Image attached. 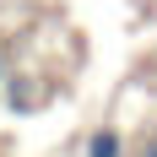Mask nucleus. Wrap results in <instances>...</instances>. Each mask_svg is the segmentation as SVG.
Segmentation results:
<instances>
[{
    "mask_svg": "<svg viewBox=\"0 0 157 157\" xmlns=\"http://www.w3.org/2000/svg\"><path fill=\"white\" fill-rule=\"evenodd\" d=\"M81 157H125V136L114 125H98L92 136H87V146H81Z\"/></svg>",
    "mask_w": 157,
    "mask_h": 157,
    "instance_id": "1",
    "label": "nucleus"
},
{
    "mask_svg": "<svg viewBox=\"0 0 157 157\" xmlns=\"http://www.w3.org/2000/svg\"><path fill=\"white\" fill-rule=\"evenodd\" d=\"M6 65H11V54H6V44H0V81H6Z\"/></svg>",
    "mask_w": 157,
    "mask_h": 157,
    "instance_id": "2",
    "label": "nucleus"
},
{
    "mask_svg": "<svg viewBox=\"0 0 157 157\" xmlns=\"http://www.w3.org/2000/svg\"><path fill=\"white\" fill-rule=\"evenodd\" d=\"M146 157H157V141H152V146H146Z\"/></svg>",
    "mask_w": 157,
    "mask_h": 157,
    "instance_id": "3",
    "label": "nucleus"
}]
</instances>
